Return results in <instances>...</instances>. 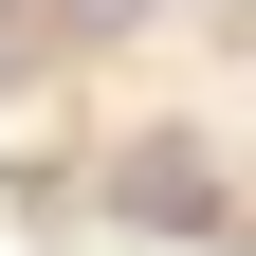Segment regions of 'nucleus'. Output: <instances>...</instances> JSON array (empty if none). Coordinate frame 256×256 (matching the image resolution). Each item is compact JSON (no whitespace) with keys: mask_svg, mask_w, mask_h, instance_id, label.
<instances>
[{"mask_svg":"<svg viewBox=\"0 0 256 256\" xmlns=\"http://www.w3.org/2000/svg\"><path fill=\"white\" fill-rule=\"evenodd\" d=\"M110 220H146V238H202V220H220V165L183 146V128H146V146L110 165Z\"/></svg>","mask_w":256,"mask_h":256,"instance_id":"obj_1","label":"nucleus"},{"mask_svg":"<svg viewBox=\"0 0 256 256\" xmlns=\"http://www.w3.org/2000/svg\"><path fill=\"white\" fill-rule=\"evenodd\" d=\"M18 74H37V18H18V0H0V92H18Z\"/></svg>","mask_w":256,"mask_h":256,"instance_id":"obj_2","label":"nucleus"}]
</instances>
